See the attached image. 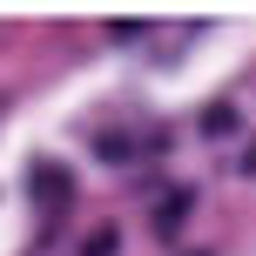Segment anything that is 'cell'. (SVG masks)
<instances>
[{"label":"cell","instance_id":"obj_1","mask_svg":"<svg viewBox=\"0 0 256 256\" xmlns=\"http://www.w3.org/2000/svg\"><path fill=\"white\" fill-rule=\"evenodd\" d=\"M182 216H189V189H176V196H162V216H155V230H176Z\"/></svg>","mask_w":256,"mask_h":256}]
</instances>
